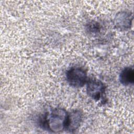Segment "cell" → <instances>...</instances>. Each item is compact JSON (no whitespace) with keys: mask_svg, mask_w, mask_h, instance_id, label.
Listing matches in <instances>:
<instances>
[{"mask_svg":"<svg viewBox=\"0 0 134 134\" xmlns=\"http://www.w3.org/2000/svg\"><path fill=\"white\" fill-rule=\"evenodd\" d=\"M69 113L62 108H55L47 112L43 116L41 125L46 130L58 133L66 130Z\"/></svg>","mask_w":134,"mask_h":134,"instance_id":"obj_1","label":"cell"},{"mask_svg":"<svg viewBox=\"0 0 134 134\" xmlns=\"http://www.w3.org/2000/svg\"><path fill=\"white\" fill-rule=\"evenodd\" d=\"M66 79L72 87L80 88L86 84L88 81L86 71L80 67H72L66 71Z\"/></svg>","mask_w":134,"mask_h":134,"instance_id":"obj_2","label":"cell"},{"mask_svg":"<svg viewBox=\"0 0 134 134\" xmlns=\"http://www.w3.org/2000/svg\"><path fill=\"white\" fill-rule=\"evenodd\" d=\"M87 95L95 101L105 100L106 86L100 81L96 79L88 80L86 83Z\"/></svg>","mask_w":134,"mask_h":134,"instance_id":"obj_3","label":"cell"},{"mask_svg":"<svg viewBox=\"0 0 134 134\" xmlns=\"http://www.w3.org/2000/svg\"><path fill=\"white\" fill-rule=\"evenodd\" d=\"M133 17L129 12L122 11L118 13L114 18V24L116 28L125 30L129 29L131 26Z\"/></svg>","mask_w":134,"mask_h":134,"instance_id":"obj_4","label":"cell"},{"mask_svg":"<svg viewBox=\"0 0 134 134\" xmlns=\"http://www.w3.org/2000/svg\"><path fill=\"white\" fill-rule=\"evenodd\" d=\"M82 119V113L79 110H75L69 113L66 130L70 132L77 130L81 125Z\"/></svg>","mask_w":134,"mask_h":134,"instance_id":"obj_5","label":"cell"},{"mask_svg":"<svg viewBox=\"0 0 134 134\" xmlns=\"http://www.w3.org/2000/svg\"><path fill=\"white\" fill-rule=\"evenodd\" d=\"M120 83L125 86H128L133 83L134 71L132 67H126L120 72L119 76Z\"/></svg>","mask_w":134,"mask_h":134,"instance_id":"obj_6","label":"cell"},{"mask_svg":"<svg viewBox=\"0 0 134 134\" xmlns=\"http://www.w3.org/2000/svg\"><path fill=\"white\" fill-rule=\"evenodd\" d=\"M86 30L90 34H97L100 31L99 24L95 21H91L86 26Z\"/></svg>","mask_w":134,"mask_h":134,"instance_id":"obj_7","label":"cell"}]
</instances>
